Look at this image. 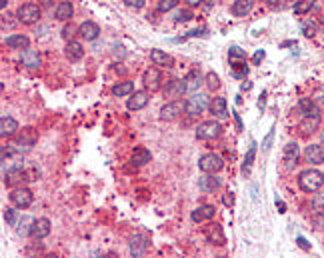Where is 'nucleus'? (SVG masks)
<instances>
[{
  "instance_id": "f257e3e1",
  "label": "nucleus",
  "mask_w": 324,
  "mask_h": 258,
  "mask_svg": "<svg viewBox=\"0 0 324 258\" xmlns=\"http://www.w3.org/2000/svg\"><path fill=\"white\" fill-rule=\"evenodd\" d=\"M322 184H324V174L320 170L308 168V170H302L298 174V186L304 192H318L322 188Z\"/></svg>"
},
{
  "instance_id": "f03ea898",
  "label": "nucleus",
  "mask_w": 324,
  "mask_h": 258,
  "mask_svg": "<svg viewBox=\"0 0 324 258\" xmlns=\"http://www.w3.org/2000/svg\"><path fill=\"white\" fill-rule=\"evenodd\" d=\"M228 58H230V66L234 70L236 78H244L248 74V66H246V52L238 46H232L228 50Z\"/></svg>"
},
{
  "instance_id": "7ed1b4c3",
  "label": "nucleus",
  "mask_w": 324,
  "mask_h": 258,
  "mask_svg": "<svg viewBox=\"0 0 324 258\" xmlns=\"http://www.w3.org/2000/svg\"><path fill=\"white\" fill-rule=\"evenodd\" d=\"M40 6L38 4H34V2H26V4H22L18 10H16V16H18V20L22 22V24H34V22H38L40 20Z\"/></svg>"
},
{
  "instance_id": "20e7f679",
  "label": "nucleus",
  "mask_w": 324,
  "mask_h": 258,
  "mask_svg": "<svg viewBox=\"0 0 324 258\" xmlns=\"http://www.w3.org/2000/svg\"><path fill=\"white\" fill-rule=\"evenodd\" d=\"M206 106H208V96H206V94H198V92H194V94L184 102V110H186L188 116H198V114H202V112L206 110Z\"/></svg>"
},
{
  "instance_id": "39448f33",
  "label": "nucleus",
  "mask_w": 324,
  "mask_h": 258,
  "mask_svg": "<svg viewBox=\"0 0 324 258\" xmlns=\"http://www.w3.org/2000/svg\"><path fill=\"white\" fill-rule=\"evenodd\" d=\"M222 166H224L222 156H218V154H214V152H208V154H204V156L198 160V168H200L204 174H216L218 170H222Z\"/></svg>"
},
{
  "instance_id": "423d86ee",
  "label": "nucleus",
  "mask_w": 324,
  "mask_h": 258,
  "mask_svg": "<svg viewBox=\"0 0 324 258\" xmlns=\"http://www.w3.org/2000/svg\"><path fill=\"white\" fill-rule=\"evenodd\" d=\"M220 132H222L220 122H216V120H206V122L198 124V128H196V138H198V140H214V138L220 136Z\"/></svg>"
},
{
  "instance_id": "0eeeda50",
  "label": "nucleus",
  "mask_w": 324,
  "mask_h": 258,
  "mask_svg": "<svg viewBox=\"0 0 324 258\" xmlns=\"http://www.w3.org/2000/svg\"><path fill=\"white\" fill-rule=\"evenodd\" d=\"M32 200H34V194L30 188H14L10 192V202L16 208H28L32 204Z\"/></svg>"
},
{
  "instance_id": "6e6552de",
  "label": "nucleus",
  "mask_w": 324,
  "mask_h": 258,
  "mask_svg": "<svg viewBox=\"0 0 324 258\" xmlns=\"http://www.w3.org/2000/svg\"><path fill=\"white\" fill-rule=\"evenodd\" d=\"M184 110V102L182 100H172V102H166L160 108V118L162 120H174L182 114Z\"/></svg>"
},
{
  "instance_id": "1a4fd4ad",
  "label": "nucleus",
  "mask_w": 324,
  "mask_h": 258,
  "mask_svg": "<svg viewBox=\"0 0 324 258\" xmlns=\"http://www.w3.org/2000/svg\"><path fill=\"white\" fill-rule=\"evenodd\" d=\"M282 158H284V166H286L288 170H292V168L298 164V158H300V148H298V144H296V142H288V144L284 146Z\"/></svg>"
},
{
  "instance_id": "9d476101",
  "label": "nucleus",
  "mask_w": 324,
  "mask_h": 258,
  "mask_svg": "<svg viewBox=\"0 0 324 258\" xmlns=\"http://www.w3.org/2000/svg\"><path fill=\"white\" fill-rule=\"evenodd\" d=\"M76 32H78V36L84 38V40H96L98 34H100V26H98L96 22H92V20H86V22H82V24L76 28Z\"/></svg>"
},
{
  "instance_id": "9b49d317",
  "label": "nucleus",
  "mask_w": 324,
  "mask_h": 258,
  "mask_svg": "<svg viewBox=\"0 0 324 258\" xmlns=\"http://www.w3.org/2000/svg\"><path fill=\"white\" fill-rule=\"evenodd\" d=\"M162 82V74L158 68H148L144 74H142V84L146 90H158Z\"/></svg>"
},
{
  "instance_id": "f8f14e48",
  "label": "nucleus",
  "mask_w": 324,
  "mask_h": 258,
  "mask_svg": "<svg viewBox=\"0 0 324 258\" xmlns=\"http://www.w3.org/2000/svg\"><path fill=\"white\" fill-rule=\"evenodd\" d=\"M50 234V220L48 218H36L32 222V230H30V236L36 238V240H42Z\"/></svg>"
},
{
  "instance_id": "ddd939ff",
  "label": "nucleus",
  "mask_w": 324,
  "mask_h": 258,
  "mask_svg": "<svg viewBox=\"0 0 324 258\" xmlns=\"http://www.w3.org/2000/svg\"><path fill=\"white\" fill-rule=\"evenodd\" d=\"M204 236H206V240H208L210 244H218V246L226 244V236H224L220 224H210V226H206Z\"/></svg>"
},
{
  "instance_id": "4468645a",
  "label": "nucleus",
  "mask_w": 324,
  "mask_h": 258,
  "mask_svg": "<svg viewBox=\"0 0 324 258\" xmlns=\"http://www.w3.org/2000/svg\"><path fill=\"white\" fill-rule=\"evenodd\" d=\"M146 104H148V92H146V90H134V92L130 94L128 102H126L128 110H140V108H144Z\"/></svg>"
},
{
  "instance_id": "2eb2a0df",
  "label": "nucleus",
  "mask_w": 324,
  "mask_h": 258,
  "mask_svg": "<svg viewBox=\"0 0 324 258\" xmlns=\"http://www.w3.org/2000/svg\"><path fill=\"white\" fill-rule=\"evenodd\" d=\"M214 214H216V208L212 204H202L196 210H192L190 218H192V222H204V220H212Z\"/></svg>"
},
{
  "instance_id": "dca6fc26",
  "label": "nucleus",
  "mask_w": 324,
  "mask_h": 258,
  "mask_svg": "<svg viewBox=\"0 0 324 258\" xmlns=\"http://www.w3.org/2000/svg\"><path fill=\"white\" fill-rule=\"evenodd\" d=\"M304 158L310 164H322L324 162V144H310L304 150Z\"/></svg>"
},
{
  "instance_id": "f3484780",
  "label": "nucleus",
  "mask_w": 324,
  "mask_h": 258,
  "mask_svg": "<svg viewBox=\"0 0 324 258\" xmlns=\"http://www.w3.org/2000/svg\"><path fill=\"white\" fill-rule=\"evenodd\" d=\"M64 54L70 62H78L82 56H84V46L78 42V40H68L66 48H64Z\"/></svg>"
},
{
  "instance_id": "a211bd4d",
  "label": "nucleus",
  "mask_w": 324,
  "mask_h": 258,
  "mask_svg": "<svg viewBox=\"0 0 324 258\" xmlns=\"http://www.w3.org/2000/svg\"><path fill=\"white\" fill-rule=\"evenodd\" d=\"M182 82H184V92H196L198 90V86L202 84V76H200V70H190L184 78H182Z\"/></svg>"
},
{
  "instance_id": "6ab92c4d",
  "label": "nucleus",
  "mask_w": 324,
  "mask_h": 258,
  "mask_svg": "<svg viewBox=\"0 0 324 258\" xmlns=\"http://www.w3.org/2000/svg\"><path fill=\"white\" fill-rule=\"evenodd\" d=\"M318 126H320V116H304L302 122L298 124V130L302 136H310L318 130Z\"/></svg>"
},
{
  "instance_id": "aec40b11",
  "label": "nucleus",
  "mask_w": 324,
  "mask_h": 258,
  "mask_svg": "<svg viewBox=\"0 0 324 258\" xmlns=\"http://www.w3.org/2000/svg\"><path fill=\"white\" fill-rule=\"evenodd\" d=\"M210 112H212L216 118H220V120L228 118V106H226V98H222V96L214 98V100L210 102Z\"/></svg>"
},
{
  "instance_id": "412c9836",
  "label": "nucleus",
  "mask_w": 324,
  "mask_h": 258,
  "mask_svg": "<svg viewBox=\"0 0 324 258\" xmlns=\"http://www.w3.org/2000/svg\"><path fill=\"white\" fill-rule=\"evenodd\" d=\"M150 160H152V154H150V150L144 148V146L134 148V152H132V156H130V162H132L134 166H144V164L150 162Z\"/></svg>"
},
{
  "instance_id": "4be33fe9",
  "label": "nucleus",
  "mask_w": 324,
  "mask_h": 258,
  "mask_svg": "<svg viewBox=\"0 0 324 258\" xmlns=\"http://www.w3.org/2000/svg\"><path fill=\"white\" fill-rule=\"evenodd\" d=\"M146 248H148V242H146V236L144 234L132 236V240H130V254L132 256H142L146 252Z\"/></svg>"
},
{
  "instance_id": "5701e85b",
  "label": "nucleus",
  "mask_w": 324,
  "mask_h": 258,
  "mask_svg": "<svg viewBox=\"0 0 324 258\" xmlns=\"http://www.w3.org/2000/svg\"><path fill=\"white\" fill-rule=\"evenodd\" d=\"M198 186L202 192H214L220 188V178H216L214 174H204L200 180H198Z\"/></svg>"
},
{
  "instance_id": "b1692460",
  "label": "nucleus",
  "mask_w": 324,
  "mask_h": 258,
  "mask_svg": "<svg viewBox=\"0 0 324 258\" xmlns=\"http://www.w3.org/2000/svg\"><path fill=\"white\" fill-rule=\"evenodd\" d=\"M72 14H74V8H72V2H58V6H56V10H54V16H56V20H60V22H66V20H70L72 18Z\"/></svg>"
},
{
  "instance_id": "393cba45",
  "label": "nucleus",
  "mask_w": 324,
  "mask_h": 258,
  "mask_svg": "<svg viewBox=\"0 0 324 258\" xmlns=\"http://www.w3.org/2000/svg\"><path fill=\"white\" fill-rule=\"evenodd\" d=\"M298 110H300L304 116H320V108L316 106V102H314L312 98H300Z\"/></svg>"
},
{
  "instance_id": "a878e982",
  "label": "nucleus",
  "mask_w": 324,
  "mask_h": 258,
  "mask_svg": "<svg viewBox=\"0 0 324 258\" xmlns=\"http://www.w3.org/2000/svg\"><path fill=\"white\" fill-rule=\"evenodd\" d=\"M4 44H6V46H10V48H18V50H22V48H28L30 38H28L26 34H10V36L4 40Z\"/></svg>"
},
{
  "instance_id": "bb28decb",
  "label": "nucleus",
  "mask_w": 324,
  "mask_h": 258,
  "mask_svg": "<svg viewBox=\"0 0 324 258\" xmlns=\"http://www.w3.org/2000/svg\"><path fill=\"white\" fill-rule=\"evenodd\" d=\"M16 130H18V122H16L12 116H2V118H0V136H2V138L12 136Z\"/></svg>"
},
{
  "instance_id": "cd10ccee",
  "label": "nucleus",
  "mask_w": 324,
  "mask_h": 258,
  "mask_svg": "<svg viewBox=\"0 0 324 258\" xmlns=\"http://www.w3.org/2000/svg\"><path fill=\"white\" fill-rule=\"evenodd\" d=\"M20 60H22V64H24L26 68H38V66H40V54H38L36 50H28V48H24V52H22Z\"/></svg>"
},
{
  "instance_id": "c85d7f7f",
  "label": "nucleus",
  "mask_w": 324,
  "mask_h": 258,
  "mask_svg": "<svg viewBox=\"0 0 324 258\" xmlns=\"http://www.w3.org/2000/svg\"><path fill=\"white\" fill-rule=\"evenodd\" d=\"M150 60H152L156 66H172V56L166 54L164 50H158V48L150 50Z\"/></svg>"
},
{
  "instance_id": "c756f323",
  "label": "nucleus",
  "mask_w": 324,
  "mask_h": 258,
  "mask_svg": "<svg viewBox=\"0 0 324 258\" xmlns=\"http://www.w3.org/2000/svg\"><path fill=\"white\" fill-rule=\"evenodd\" d=\"M254 6V0H236L232 4V14L234 16H246Z\"/></svg>"
},
{
  "instance_id": "7c9ffc66",
  "label": "nucleus",
  "mask_w": 324,
  "mask_h": 258,
  "mask_svg": "<svg viewBox=\"0 0 324 258\" xmlns=\"http://www.w3.org/2000/svg\"><path fill=\"white\" fill-rule=\"evenodd\" d=\"M132 92H134V84L130 80H122V82L112 86V94L114 96H130Z\"/></svg>"
},
{
  "instance_id": "2f4dec72",
  "label": "nucleus",
  "mask_w": 324,
  "mask_h": 258,
  "mask_svg": "<svg viewBox=\"0 0 324 258\" xmlns=\"http://www.w3.org/2000/svg\"><path fill=\"white\" fill-rule=\"evenodd\" d=\"M184 92V82L182 80H170L164 88V96H182Z\"/></svg>"
},
{
  "instance_id": "473e14b6",
  "label": "nucleus",
  "mask_w": 324,
  "mask_h": 258,
  "mask_svg": "<svg viewBox=\"0 0 324 258\" xmlns=\"http://www.w3.org/2000/svg\"><path fill=\"white\" fill-rule=\"evenodd\" d=\"M32 218L30 216H22L18 222H16V234L18 236H28L30 234V230H32Z\"/></svg>"
},
{
  "instance_id": "72a5a7b5",
  "label": "nucleus",
  "mask_w": 324,
  "mask_h": 258,
  "mask_svg": "<svg viewBox=\"0 0 324 258\" xmlns=\"http://www.w3.org/2000/svg\"><path fill=\"white\" fill-rule=\"evenodd\" d=\"M204 82H206L208 90H216V88H220V76H218L216 72H208V74L204 76Z\"/></svg>"
},
{
  "instance_id": "f704fd0d",
  "label": "nucleus",
  "mask_w": 324,
  "mask_h": 258,
  "mask_svg": "<svg viewBox=\"0 0 324 258\" xmlns=\"http://www.w3.org/2000/svg\"><path fill=\"white\" fill-rule=\"evenodd\" d=\"M254 154H256V144L252 142V144H250V148H248V154H246V158H244V166H242V172H250V168H252V162H254Z\"/></svg>"
},
{
  "instance_id": "c9c22d12",
  "label": "nucleus",
  "mask_w": 324,
  "mask_h": 258,
  "mask_svg": "<svg viewBox=\"0 0 324 258\" xmlns=\"http://www.w3.org/2000/svg\"><path fill=\"white\" fill-rule=\"evenodd\" d=\"M316 28H318V24L314 22V20H306V22H302V34L304 36H314L316 34Z\"/></svg>"
},
{
  "instance_id": "e433bc0d",
  "label": "nucleus",
  "mask_w": 324,
  "mask_h": 258,
  "mask_svg": "<svg viewBox=\"0 0 324 258\" xmlns=\"http://www.w3.org/2000/svg\"><path fill=\"white\" fill-rule=\"evenodd\" d=\"M312 8V0H298L294 4V14H306Z\"/></svg>"
},
{
  "instance_id": "4c0bfd02",
  "label": "nucleus",
  "mask_w": 324,
  "mask_h": 258,
  "mask_svg": "<svg viewBox=\"0 0 324 258\" xmlns=\"http://www.w3.org/2000/svg\"><path fill=\"white\" fill-rule=\"evenodd\" d=\"M312 208L316 214H322L324 216V192H318L314 198H312Z\"/></svg>"
},
{
  "instance_id": "58836bf2",
  "label": "nucleus",
  "mask_w": 324,
  "mask_h": 258,
  "mask_svg": "<svg viewBox=\"0 0 324 258\" xmlns=\"http://www.w3.org/2000/svg\"><path fill=\"white\" fill-rule=\"evenodd\" d=\"M4 220H6L8 226H16V222H18V212H16L14 208H6V210H4Z\"/></svg>"
},
{
  "instance_id": "ea45409f",
  "label": "nucleus",
  "mask_w": 324,
  "mask_h": 258,
  "mask_svg": "<svg viewBox=\"0 0 324 258\" xmlns=\"http://www.w3.org/2000/svg\"><path fill=\"white\" fill-rule=\"evenodd\" d=\"M314 102H316V106L322 110L324 108V86H318L314 92H312V96H310Z\"/></svg>"
},
{
  "instance_id": "a19ab883",
  "label": "nucleus",
  "mask_w": 324,
  "mask_h": 258,
  "mask_svg": "<svg viewBox=\"0 0 324 258\" xmlns=\"http://www.w3.org/2000/svg\"><path fill=\"white\" fill-rule=\"evenodd\" d=\"M178 2H180V0H160V2H158V10H160V12H168V10L176 8Z\"/></svg>"
},
{
  "instance_id": "79ce46f5",
  "label": "nucleus",
  "mask_w": 324,
  "mask_h": 258,
  "mask_svg": "<svg viewBox=\"0 0 324 258\" xmlns=\"http://www.w3.org/2000/svg\"><path fill=\"white\" fill-rule=\"evenodd\" d=\"M192 18V12L190 10H178L176 14H174V20L176 22H186V20H190Z\"/></svg>"
},
{
  "instance_id": "37998d69",
  "label": "nucleus",
  "mask_w": 324,
  "mask_h": 258,
  "mask_svg": "<svg viewBox=\"0 0 324 258\" xmlns=\"http://www.w3.org/2000/svg\"><path fill=\"white\" fill-rule=\"evenodd\" d=\"M122 2H124L128 8H134V10H140V8H144V4H146L144 0H122Z\"/></svg>"
},
{
  "instance_id": "c03bdc74",
  "label": "nucleus",
  "mask_w": 324,
  "mask_h": 258,
  "mask_svg": "<svg viewBox=\"0 0 324 258\" xmlns=\"http://www.w3.org/2000/svg\"><path fill=\"white\" fill-rule=\"evenodd\" d=\"M272 138H274V128L270 130L268 134H266V138H264V142H262V148L264 150H268L270 148V144H272Z\"/></svg>"
},
{
  "instance_id": "a18cd8bd",
  "label": "nucleus",
  "mask_w": 324,
  "mask_h": 258,
  "mask_svg": "<svg viewBox=\"0 0 324 258\" xmlns=\"http://www.w3.org/2000/svg\"><path fill=\"white\" fill-rule=\"evenodd\" d=\"M264 56H266L264 50H256L254 56H252V62H254V64H260V60H264Z\"/></svg>"
},
{
  "instance_id": "49530a36",
  "label": "nucleus",
  "mask_w": 324,
  "mask_h": 258,
  "mask_svg": "<svg viewBox=\"0 0 324 258\" xmlns=\"http://www.w3.org/2000/svg\"><path fill=\"white\" fill-rule=\"evenodd\" d=\"M224 204H226V206H232V204H234V192H226V196H224Z\"/></svg>"
},
{
  "instance_id": "de8ad7c7",
  "label": "nucleus",
  "mask_w": 324,
  "mask_h": 258,
  "mask_svg": "<svg viewBox=\"0 0 324 258\" xmlns=\"http://www.w3.org/2000/svg\"><path fill=\"white\" fill-rule=\"evenodd\" d=\"M296 242H298V246H300V248H304V250H310V244H308V242H306V240H304L302 236H298V238H296Z\"/></svg>"
},
{
  "instance_id": "09e8293b",
  "label": "nucleus",
  "mask_w": 324,
  "mask_h": 258,
  "mask_svg": "<svg viewBox=\"0 0 324 258\" xmlns=\"http://www.w3.org/2000/svg\"><path fill=\"white\" fill-rule=\"evenodd\" d=\"M70 36H72V28H70V26H64V28H62V38L70 40Z\"/></svg>"
},
{
  "instance_id": "8fccbe9b",
  "label": "nucleus",
  "mask_w": 324,
  "mask_h": 258,
  "mask_svg": "<svg viewBox=\"0 0 324 258\" xmlns=\"http://www.w3.org/2000/svg\"><path fill=\"white\" fill-rule=\"evenodd\" d=\"M264 98H266V94H264V92H262V96H260V100H258V108H260V110H262V108H264V102H266V100H264Z\"/></svg>"
},
{
  "instance_id": "3c124183",
  "label": "nucleus",
  "mask_w": 324,
  "mask_h": 258,
  "mask_svg": "<svg viewBox=\"0 0 324 258\" xmlns=\"http://www.w3.org/2000/svg\"><path fill=\"white\" fill-rule=\"evenodd\" d=\"M186 2H188L190 6H198V4H202L204 0H186Z\"/></svg>"
},
{
  "instance_id": "603ef678",
  "label": "nucleus",
  "mask_w": 324,
  "mask_h": 258,
  "mask_svg": "<svg viewBox=\"0 0 324 258\" xmlns=\"http://www.w3.org/2000/svg\"><path fill=\"white\" fill-rule=\"evenodd\" d=\"M266 2H268V4H270V6H276V4H278V2H280V0H266Z\"/></svg>"
},
{
  "instance_id": "864d4df0",
  "label": "nucleus",
  "mask_w": 324,
  "mask_h": 258,
  "mask_svg": "<svg viewBox=\"0 0 324 258\" xmlns=\"http://www.w3.org/2000/svg\"><path fill=\"white\" fill-rule=\"evenodd\" d=\"M6 4H8V0H2V2H0V6H2V8H6Z\"/></svg>"
},
{
  "instance_id": "5fc2aeb1",
  "label": "nucleus",
  "mask_w": 324,
  "mask_h": 258,
  "mask_svg": "<svg viewBox=\"0 0 324 258\" xmlns=\"http://www.w3.org/2000/svg\"><path fill=\"white\" fill-rule=\"evenodd\" d=\"M320 140H322V144H324V130L320 132Z\"/></svg>"
}]
</instances>
